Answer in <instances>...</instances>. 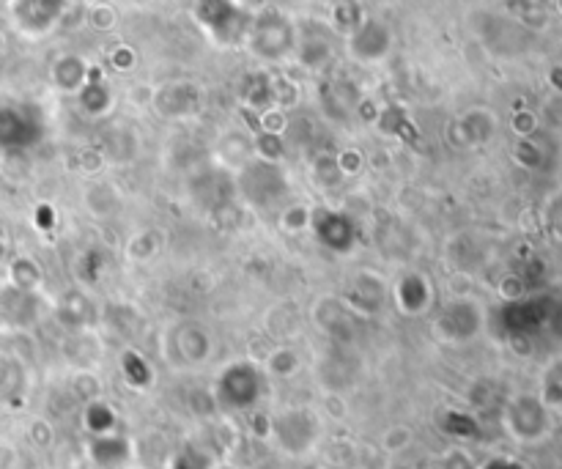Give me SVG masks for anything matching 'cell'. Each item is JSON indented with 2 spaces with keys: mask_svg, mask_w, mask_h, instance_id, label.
<instances>
[{
  "mask_svg": "<svg viewBox=\"0 0 562 469\" xmlns=\"http://www.w3.org/2000/svg\"><path fill=\"white\" fill-rule=\"evenodd\" d=\"M393 47V33L379 20H362L349 39V53L362 64H379Z\"/></svg>",
  "mask_w": 562,
  "mask_h": 469,
  "instance_id": "6",
  "label": "cell"
},
{
  "mask_svg": "<svg viewBox=\"0 0 562 469\" xmlns=\"http://www.w3.org/2000/svg\"><path fill=\"white\" fill-rule=\"evenodd\" d=\"M442 469H478L475 461L469 459L467 450H450L442 461Z\"/></svg>",
  "mask_w": 562,
  "mask_h": 469,
  "instance_id": "14",
  "label": "cell"
},
{
  "mask_svg": "<svg viewBox=\"0 0 562 469\" xmlns=\"http://www.w3.org/2000/svg\"><path fill=\"white\" fill-rule=\"evenodd\" d=\"M22 393H25L22 365L9 354H0V404H14L20 401Z\"/></svg>",
  "mask_w": 562,
  "mask_h": 469,
  "instance_id": "9",
  "label": "cell"
},
{
  "mask_svg": "<svg viewBox=\"0 0 562 469\" xmlns=\"http://www.w3.org/2000/svg\"><path fill=\"white\" fill-rule=\"evenodd\" d=\"M557 9H560V14H562V0H557Z\"/></svg>",
  "mask_w": 562,
  "mask_h": 469,
  "instance_id": "18",
  "label": "cell"
},
{
  "mask_svg": "<svg viewBox=\"0 0 562 469\" xmlns=\"http://www.w3.org/2000/svg\"><path fill=\"white\" fill-rule=\"evenodd\" d=\"M3 250H6V239H3V231H0V258H3Z\"/></svg>",
  "mask_w": 562,
  "mask_h": 469,
  "instance_id": "17",
  "label": "cell"
},
{
  "mask_svg": "<svg viewBox=\"0 0 562 469\" xmlns=\"http://www.w3.org/2000/svg\"><path fill=\"white\" fill-rule=\"evenodd\" d=\"M264 393L266 376L253 363H231L223 374L217 376V384H214L217 404L228 412H250L261 404Z\"/></svg>",
  "mask_w": 562,
  "mask_h": 469,
  "instance_id": "2",
  "label": "cell"
},
{
  "mask_svg": "<svg viewBox=\"0 0 562 469\" xmlns=\"http://www.w3.org/2000/svg\"><path fill=\"white\" fill-rule=\"evenodd\" d=\"M269 434H272L277 450L299 459V456H308L310 450L316 448V442L321 437V420L308 406H291V409H283L272 417Z\"/></svg>",
  "mask_w": 562,
  "mask_h": 469,
  "instance_id": "1",
  "label": "cell"
},
{
  "mask_svg": "<svg viewBox=\"0 0 562 469\" xmlns=\"http://www.w3.org/2000/svg\"><path fill=\"white\" fill-rule=\"evenodd\" d=\"M53 80L55 86L64 91H80L85 86V64L75 55H64L53 66Z\"/></svg>",
  "mask_w": 562,
  "mask_h": 469,
  "instance_id": "11",
  "label": "cell"
},
{
  "mask_svg": "<svg viewBox=\"0 0 562 469\" xmlns=\"http://www.w3.org/2000/svg\"><path fill=\"white\" fill-rule=\"evenodd\" d=\"M61 11H64V0H17L14 3V17L20 20L22 31L31 33L47 31Z\"/></svg>",
  "mask_w": 562,
  "mask_h": 469,
  "instance_id": "8",
  "label": "cell"
},
{
  "mask_svg": "<svg viewBox=\"0 0 562 469\" xmlns=\"http://www.w3.org/2000/svg\"><path fill=\"white\" fill-rule=\"evenodd\" d=\"M319 239L327 242L332 250H349L351 245V225L346 217L335 212H324L319 220Z\"/></svg>",
  "mask_w": 562,
  "mask_h": 469,
  "instance_id": "10",
  "label": "cell"
},
{
  "mask_svg": "<svg viewBox=\"0 0 562 469\" xmlns=\"http://www.w3.org/2000/svg\"><path fill=\"white\" fill-rule=\"evenodd\" d=\"M483 316L478 305H472V299H456L450 308L439 316V332L447 341H469L472 335H478Z\"/></svg>",
  "mask_w": 562,
  "mask_h": 469,
  "instance_id": "7",
  "label": "cell"
},
{
  "mask_svg": "<svg viewBox=\"0 0 562 469\" xmlns=\"http://www.w3.org/2000/svg\"><path fill=\"white\" fill-rule=\"evenodd\" d=\"M42 138V118L28 105H0V149L25 151Z\"/></svg>",
  "mask_w": 562,
  "mask_h": 469,
  "instance_id": "5",
  "label": "cell"
},
{
  "mask_svg": "<svg viewBox=\"0 0 562 469\" xmlns=\"http://www.w3.org/2000/svg\"><path fill=\"white\" fill-rule=\"evenodd\" d=\"M483 469H521V467L519 464H513V461H491V464H486Z\"/></svg>",
  "mask_w": 562,
  "mask_h": 469,
  "instance_id": "16",
  "label": "cell"
},
{
  "mask_svg": "<svg viewBox=\"0 0 562 469\" xmlns=\"http://www.w3.org/2000/svg\"><path fill=\"white\" fill-rule=\"evenodd\" d=\"M173 469H203V464L195 456H179Z\"/></svg>",
  "mask_w": 562,
  "mask_h": 469,
  "instance_id": "15",
  "label": "cell"
},
{
  "mask_svg": "<svg viewBox=\"0 0 562 469\" xmlns=\"http://www.w3.org/2000/svg\"><path fill=\"white\" fill-rule=\"evenodd\" d=\"M11 278H14V286L20 291H31L36 283H39V269L33 267L28 258H20L14 267H11Z\"/></svg>",
  "mask_w": 562,
  "mask_h": 469,
  "instance_id": "13",
  "label": "cell"
},
{
  "mask_svg": "<svg viewBox=\"0 0 562 469\" xmlns=\"http://www.w3.org/2000/svg\"><path fill=\"white\" fill-rule=\"evenodd\" d=\"M250 47L255 55H261L266 61H277L286 58L294 50V28L291 22L277 14V11H266L250 28Z\"/></svg>",
  "mask_w": 562,
  "mask_h": 469,
  "instance_id": "4",
  "label": "cell"
},
{
  "mask_svg": "<svg viewBox=\"0 0 562 469\" xmlns=\"http://www.w3.org/2000/svg\"><path fill=\"white\" fill-rule=\"evenodd\" d=\"M505 428L519 442H541L543 437H549L552 428L549 406L535 395H516L505 409Z\"/></svg>",
  "mask_w": 562,
  "mask_h": 469,
  "instance_id": "3",
  "label": "cell"
},
{
  "mask_svg": "<svg viewBox=\"0 0 562 469\" xmlns=\"http://www.w3.org/2000/svg\"><path fill=\"white\" fill-rule=\"evenodd\" d=\"M543 404L549 406H562V360L549 365V371L543 376Z\"/></svg>",
  "mask_w": 562,
  "mask_h": 469,
  "instance_id": "12",
  "label": "cell"
}]
</instances>
